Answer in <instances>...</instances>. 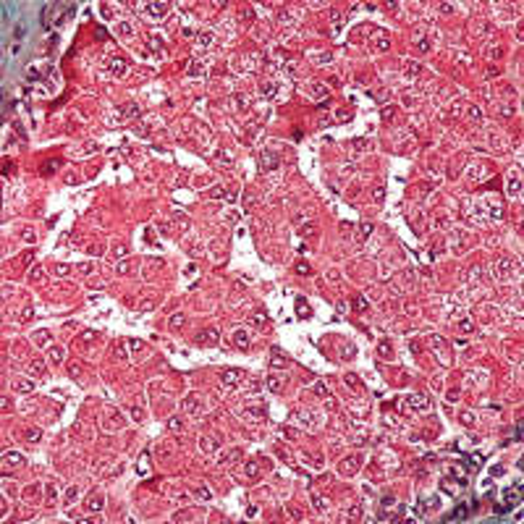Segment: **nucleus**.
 <instances>
[{
    "instance_id": "obj_1",
    "label": "nucleus",
    "mask_w": 524,
    "mask_h": 524,
    "mask_svg": "<svg viewBox=\"0 0 524 524\" xmlns=\"http://www.w3.org/2000/svg\"><path fill=\"white\" fill-rule=\"evenodd\" d=\"M506 194L517 202H524V178L519 176L517 171H511L506 176Z\"/></svg>"
}]
</instances>
